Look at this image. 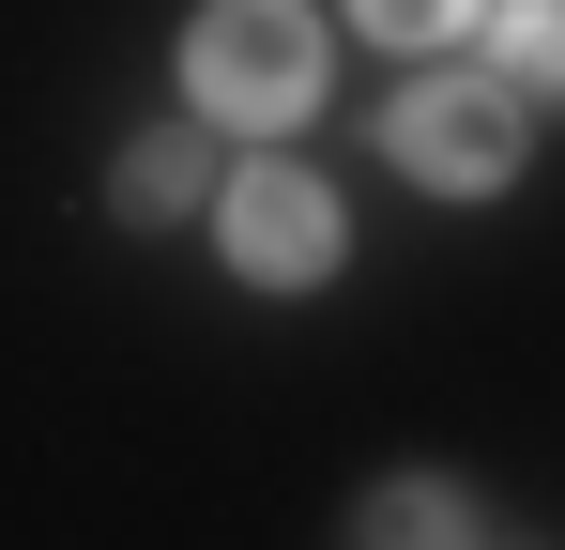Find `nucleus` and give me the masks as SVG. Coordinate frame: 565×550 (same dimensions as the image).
Returning a JSON list of instances; mask_svg holds the SVG:
<instances>
[{"instance_id":"f257e3e1","label":"nucleus","mask_w":565,"mask_h":550,"mask_svg":"<svg viewBox=\"0 0 565 550\" xmlns=\"http://www.w3.org/2000/svg\"><path fill=\"white\" fill-rule=\"evenodd\" d=\"M321 62H337V46H321V15H306V0H214V15L184 31L199 107H214V123H245V138H290V123L321 107Z\"/></svg>"},{"instance_id":"f03ea898","label":"nucleus","mask_w":565,"mask_h":550,"mask_svg":"<svg viewBox=\"0 0 565 550\" xmlns=\"http://www.w3.org/2000/svg\"><path fill=\"white\" fill-rule=\"evenodd\" d=\"M382 154H397L413 183L489 199V183L520 169V92H504V77H413L397 107H382Z\"/></svg>"},{"instance_id":"7ed1b4c3","label":"nucleus","mask_w":565,"mask_h":550,"mask_svg":"<svg viewBox=\"0 0 565 550\" xmlns=\"http://www.w3.org/2000/svg\"><path fill=\"white\" fill-rule=\"evenodd\" d=\"M214 230H230V261L260 275V290H306V275H337V199H321L306 169H230Z\"/></svg>"},{"instance_id":"20e7f679","label":"nucleus","mask_w":565,"mask_h":550,"mask_svg":"<svg viewBox=\"0 0 565 550\" xmlns=\"http://www.w3.org/2000/svg\"><path fill=\"white\" fill-rule=\"evenodd\" d=\"M489 77L504 92H565V0H489Z\"/></svg>"},{"instance_id":"39448f33","label":"nucleus","mask_w":565,"mask_h":550,"mask_svg":"<svg viewBox=\"0 0 565 550\" xmlns=\"http://www.w3.org/2000/svg\"><path fill=\"white\" fill-rule=\"evenodd\" d=\"M184 199H199V138H138V154H122V214H138V230L184 214Z\"/></svg>"},{"instance_id":"423d86ee","label":"nucleus","mask_w":565,"mask_h":550,"mask_svg":"<svg viewBox=\"0 0 565 550\" xmlns=\"http://www.w3.org/2000/svg\"><path fill=\"white\" fill-rule=\"evenodd\" d=\"M367 536H473V505H459V489H428V474H397V489L367 505Z\"/></svg>"},{"instance_id":"0eeeda50","label":"nucleus","mask_w":565,"mask_h":550,"mask_svg":"<svg viewBox=\"0 0 565 550\" xmlns=\"http://www.w3.org/2000/svg\"><path fill=\"white\" fill-rule=\"evenodd\" d=\"M352 15H367L382 46H459V31L489 15V0H352Z\"/></svg>"}]
</instances>
